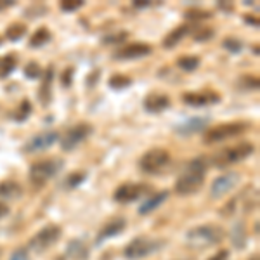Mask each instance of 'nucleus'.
<instances>
[{"instance_id": "obj_19", "label": "nucleus", "mask_w": 260, "mask_h": 260, "mask_svg": "<svg viewBox=\"0 0 260 260\" xmlns=\"http://www.w3.org/2000/svg\"><path fill=\"white\" fill-rule=\"evenodd\" d=\"M167 198H169V191H160V192H156V194L149 196V198L141 205L139 215H148V213H151L153 210H156Z\"/></svg>"}, {"instance_id": "obj_44", "label": "nucleus", "mask_w": 260, "mask_h": 260, "mask_svg": "<svg viewBox=\"0 0 260 260\" xmlns=\"http://www.w3.org/2000/svg\"><path fill=\"white\" fill-rule=\"evenodd\" d=\"M250 260H258V255H255V257H251Z\"/></svg>"}, {"instance_id": "obj_11", "label": "nucleus", "mask_w": 260, "mask_h": 260, "mask_svg": "<svg viewBox=\"0 0 260 260\" xmlns=\"http://www.w3.org/2000/svg\"><path fill=\"white\" fill-rule=\"evenodd\" d=\"M59 139V134L56 130H45L42 134H37L35 137H31L30 141L24 144L23 151L24 153H39V151L49 149L50 146L56 144V141Z\"/></svg>"}, {"instance_id": "obj_15", "label": "nucleus", "mask_w": 260, "mask_h": 260, "mask_svg": "<svg viewBox=\"0 0 260 260\" xmlns=\"http://www.w3.org/2000/svg\"><path fill=\"white\" fill-rule=\"evenodd\" d=\"M207 123H208L207 118H201V116H198V118H191V120L184 121V123L175 125L174 130L179 134V136H192V134L203 130L205 127H207Z\"/></svg>"}, {"instance_id": "obj_34", "label": "nucleus", "mask_w": 260, "mask_h": 260, "mask_svg": "<svg viewBox=\"0 0 260 260\" xmlns=\"http://www.w3.org/2000/svg\"><path fill=\"white\" fill-rule=\"evenodd\" d=\"M222 45H224V49H228L229 52H233V54L240 52V50L243 49V44H241V40H238V39H233V37H229V39H225L224 42H222Z\"/></svg>"}, {"instance_id": "obj_27", "label": "nucleus", "mask_w": 260, "mask_h": 260, "mask_svg": "<svg viewBox=\"0 0 260 260\" xmlns=\"http://www.w3.org/2000/svg\"><path fill=\"white\" fill-rule=\"evenodd\" d=\"M200 57L198 56H180L177 59V66L180 70L187 71V73H191V71H194L196 68L200 66Z\"/></svg>"}, {"instance_id": "obj_26", "label": "nucleus", "mask_w": 260, "mask_h": 260, "mask_svg": "<svg viewBox=\"0 0 260 260\" xmlns=\"http://www.w3.org/2000/svg\"><path fill=\"white\" fill-rule=\"evenodd\" d=\"M24 33H26V26H24L23 23H12V24H9V26H7L6 37L11 42H18V40L23 39Z\"/></svg>"}, {"instance_id": "obj_9", "label": "nucleus", "mask_w": 260, "mask_h": 260, "mask_svg": "<svg viewBox=\"0 0 260 260\" xmlns=\"http://www.w3.org/2000/svg\"><path fill=\"white\" fill-rule=\"evenodd\" d=\"M90 134H92V125L90 123H77L62 134V137L59 139V144L64 151H71V149L77 148L78 144H82V142L85 141Z\"/></svg>"}, {"instance_id": "obj_14", "label": "nucleus", "mask_w": 260, "mask_h": 260, "mask_svg": "<svg viewBox=\"0 0 260 260\" xmlns=\"http://www.w3.org/2000/svg\"><path fill=\"white\" fill-rule=\"evenodd\" d=\"M182 101L189 106H208V104H217L220 101V95L217 92L212 90H203V92H186L182 95Z\"/></svg>"}, {"instance_id": "obj_3", "label": "nucleus", "mask_w": 260, "mask_h": 260, "mask_svg": "<svg viewBox=\"0 0 260 260\" xmlns=\"http://www.w3.org/2000/svg\"><path fill=\"white\" fill-rule=\"evenodd\" d=\"M253 153H255V146L251 144V142L241 141L240 144H234L228 149L220 151V153L213 154L212 165L219 167V169H224V167L233 165V163L246 160V158L251 156Z\"/></svg>"}, {"instance_id": "obj_6", "label": "nucleus", "mask_w": 260, "mask_h": 260, "mask_svg": "<svg viewBox=\"0 0 260 260\" xmlns=\"http://www.w3.org/2000/svg\"><path fill=\"white\" fill-rule=\"evenodd\" d=\"M170 163V153L163 148H154L146 151L139 160V169L144 174H160Z\"/></svg>"}, {"instance_id": "obj_30", "label": "nucleus", "mask_w": 260, "mask_h": 260, "mask_svg": "<svg viewBox=\"0 0 260 260\" xmlns=\"http://www.w3.org/2000/svg\"><path fill=\"white\" fill-rule=\"evenodd\" d=\"M42 71H44V70L40 68L39 62L31 61V62H28V64L24 66V77L31 78V80H35V78H39L40 75H42Z\"/></svg>"}, {"instance_id": "obj_13", "label": "nucleus", "mask_w": 260, "mask_h": 260, "mask_svg": "<svg viewBox=\"0 0 260 260\" xmlns=\"http://www.w3.org/2000/svg\"><path fill=\"white\" fill-rule=\"evenodd\" d=\"M151 187L146 184H121L118 189L115 191V200L118 203H132L139 200L146 192H149Z\"/></svg>"}, {"instance_id": "obj_28", "label": "nucleus", "mask_w": 260, "mask_h": 260, "mask_svg": "<svg viewBox=\"0 0 260 260\" xmlns=\"http://www.w3.org/2000/svg\"><path fill=\"white\" fill-rule=\"evenodd\" d=\"M31 111H33V108H31V104H30V101L23 99V101H21V104L18 106V110L14 111V120L16 121H24V120L28 118V116L31 115Z\"/></svg>"}, {"instance_id": "obj_36", "label": "nucleus", "mask_w": 260, "mask_h": 260, "mask_svg": "<svg viewBox=\"0 0 260 260\" xmlns=\"http://www.w3.org/2000/svg\"><path fill=\"white\" fill-rule=\"evenodd\" d=\"M83 6L82 0H62L61 2V9L64 12H75Z\"/></svg>"}, {"instance_id": "obj_45", "label": "nucleus", "mask_w": 260, "mask_h": 260, "mask_svg": "<svg viewBox=\"0 0 260 260\" xmlns=\"http://www.w3.org/2000/svg\"><path fill=\"white\" fill-rule=\"evenodd\" d=\"M0 42H2V40H0Z\"/></svg>"}, {"instance_id": "obj_2", "label": "nucleus", "mask_w": 260, "mask_h": 260, "mask_svg": "<svg viewBox=\"0 0 260 260\" xmlns=\"http://www.w3.org/2000/svg\"><path fill=\"white\" fill-rule=\"evenodd\" d=\"M225 238L224 229L215 224H205L187 231L186 243L192 248H207V246L219 245Z\"/></svg>"}, {"instance_id": "obj_22", "label": "nucleus", "mask_w": 260, "mask_h": 260, "mask_svg": "<svg viewBox=\"0 0 260 260\" xmlns=\"http://www.w3.org/2000/svg\"><path fill=\"white\" fill-rule=\"evenodd\" d=\"M18 66V57L14 54H7L4 59H0V78H7Z\"/></svg>"}, {"instance_id": "obj_5", "label": "nucleus", "mask_w": 260, "mask_h": 260, "mask_svg": "<svg viewBox=\"0 0 260 260\" xmlns=\"http://www.w3.org/2000/svg\"><path fill=\"white\" fill-rule=\"evenodd\" d=\"M246 130V125L241 121H229V123H220L215 127H210L203 134L205 144H215V142H222L231 137H236Z\"/></svg>"}, {"instance_id": "obj_16", "label": "nucleus", "mask_w": 260, "mask_h": 260, "mask_svg": "<svg viewBox=\"0 0 260 260\" xmlns=\"http://www.w3.org/2000/svg\"><path fill=\"white\" fill-rule=\"evenodd\" d=\"M170 106V98L165 94H149L144 99V108L149 113H160Z\"/></svg>"}, {"instance_id": "obj_25", "label": "nucleus", "mask_w": 260, "mask_h": 260, "mask_svg": "<svg viewBox=\"0 0 260 260\" xmlns=\"http://www.w3.org/2000/svg\"><path fill=\"white\" fill-rule=\"evenodd\" d=\"M68 255H70V257H73V258L82 260V258L89 257V250H87V246H83V243L80 240H77V241H71L70 243Z\"/></svg>"}, {"instance_id": "obj_1", "label": "nucleus", "mask_w": 260, "mask_h": 260, "mask_svg": "<svg viewBox=\"0 0 260 260\" xmlns=\"http://www.w3.org/2000/svg\"><path fill=\"white\" fill-rule=\"evenodd\" d=\"M205 175H207V161L205 158H194L192 161L187 163L182 174L179 175L175 182V191L180 196H189L192 192L200 191L203 187Z\"/></svg>"}, {"instance_id": "obj_38", "label": "nucleus", "mask_w": 260, "mask_h": 260, "mask_svg": "<svg viewBox=\"0 0 260 260\" xmlns=\"http://www.w3.org/2000/svg\"><path fill=\"white\" fill-rule=\"evenodd\" d=\"M73 68H66L64 70V75H62V83H64V87H70L71 83V75H73Z\"/></svg>"}, {"instance_id": "obj_20", "label": "nucleus", "mask_w": 260, "mask_h": 260, "mask_svg": "<svg viewBox=\"0 0 260 260\" xmlns=\"http://www.w3.org/2000/svg\"><path fill=\"white\" fill-rule=\"evenodd\" d=\"M21 194H23V187L18 182H14V180H4V182H0V198L16 200L21 198Z\"/></svg>"}, {"instance_id": "obj_40", "label": "nucleus", "mask_w": 260, "mask_h": 260, "mask_svg": "<svg viewBox=\"0 0 260 260\" xmlns=\"http://www.w3.org/2000/svg\"><path fill=\"white\" fill-rule=\"evenodd\" d=\"M245 21L248 24H251V26H255V28H258V18H255V16H251V14H245Z\"/></svg>"}, {"instance_id": "obj_43", "label": "nucleus", "mask_w": 260, "mask_h": 260, "mask_svg": "<svg viewBox=\"0 0 260 260\" xmlns=\"http://www.w3.org/2000/svg\"><path fill=\"white\" fill-rule=\"evenodd\" d=\"M151 2H134V7H137V9H144V7H149Z\"/></svg>"}, {"instance_id": "obj_17", "label": "nucleus", "mask_w": 260, "mask_h": 260, "mask_svg": "<svg viewBox=\"0 0 260 260\" xmlns=\"http://www.w3.org/2000/svg\"><path fill=\"white\" fill-rule=\"evenodd\" d=\"M123 229H125V220L123 219H115V220L108 222V224L99 231L95 243H103V241L110 240V238H115L116 234H120Z\"/></svg>"}, {"instance_id": "obj_42", "label": "nucleus", "mask_w": 260, "mask_h": 260, "mask_svg": "<svg viewBox=\"0 0 260 260\" xmlns=\"http://www.w3.org/2000/svg\"><path fill=\"white\" fill-rule=\"evenodd\" d=\"M7 213H9V208H7V205L0 201V219H2V217H6Z\"/></svg>"}, {"instance_id": "obj_24", "label": "nucleus", "mask_w": 260, "mask_h": 260, "mask_svg": "<svg viewBox=\"0 0 260 260\" xmlns=\"http://www.w3.org/2000/svg\"><path fill=\"white\" fill-rule=\"evenodd\" d=\"M231 240H233V245L236 248H245L246 245V233H245V224L243 222H238L234 225L233 233H231Z\"/></svg>"}, {"instance_id": "obj_8", "label": "nucleus", "mask_w": 260, "mask_h": 260, "mask_svg": "<svg viewBox=\"0 0 260 260\" xmlns=\"http://www.w3.org/2000/svg\"><path fill=\"white\" fill-rule=\"evenodd\" d=\"M59 238H61V228H57V225H47V228L40 229L39 233L31 238L28 246H30V250L40 253V251L56 245V243L59 241Z\"/></svg>"}, {"instance_id": "obj_35", "label": "nucleus", "mask_w": 260, "mask_h": 260, "mask_svg": "<svg viewBox=\"0 0 260 260\" xmlns=\"http://www.w3.org/2000/svg\"><path fill=\"white\" fill-rule=\"evenodd\" d=\"M87 174H83V172H77V174H71L68 179H66V186L68 187H77L80 186V184L85 180Z\"/></svg>"}, {"instance_id": "obj_12", "label": "nucleus", "mask_w": 260, "mask_h": 260, "mask_svg": "<svg viewBox=\"0 0 260 260\" xmlns=\"http://www.w3.org/2000/svg\"><path fill=\"white\" fill-rule=\"evenodd\" d=\"M153 52L151 45L142 44V42H134V44H127L121 49H118L115 52V59L118 61H132V59H141V57H146Z\"/></svg>"}, {"instance_id": "obj_33", "label": "nucleus", "mask_w": 260, "mask_h": 260, "mask_svg": "<svg viewBox=\"0 0 260 260\" xmlns=\"http://www.w3.org/2000/svg\"><path fill=\"white\" fill-rule=\"evenodd\" d=\"M213 35H215V31H213V28H198V30L194 31V40L196 42H205V40H210L213 39Z\"/></svg>"}, {"instance_id": "obj_18", "label": "nucleus", "mask_w": 260, "mask_h": 260, "mask_svg": "<svg viewBox=\"0 0 260 260\" xmlns=\"http://www.w3.org/2000/svg\"><path fill=\"white\" fill-rule=\"evenodd\" d=\"M52 78H54V68L52 66H49L47 71H45L44 83H42V87L39 90L40 103L44 104V106H49L50 104V98H52Z\"/></svg>"}, {"instance_id": "obj_29", "label": "nucleus", "mask_w": 260, "mask_h": 260, "mask_svg": "<svg viewBox=\"0 0 260 260\" xmlns=\"http://www.w3.org/2000/svg\"><path fill=\"white\" fill-rule=\"evenodd\" d=\"M130 83H132V78L125 77V75H113L110 78L111 89H125V87H130Z\"/></svg>"}, {"instance_id": "obj_37", "label": "nucleus", "mask_w": 260, "mask_h": 260, "mask_svg": "<svg viewBox=\"0 0 260 260\" xmlns=\"http://www.w3.org/2000/svg\"><path fill=\"white\" fill-rule=\"evenodd\" d=\"M9 260H30V257H28V253L24 250H16Z\"/></svg>"}, {"instance_id": "obj_21", "label": "nucleus", "mask_w": 260, "mask_h": 260, "mask_svg": "<svg viewBox=\"0 0 260 260\" xmlns=\"http://www.w3.org/2000/svg\"><path fill=\"white\" fill-rule=\"evenodd\" d=\"M191 28L187 26V24H180V26H177L175 30H172L169 35L165 37V40H163V47L165 49H174L175 45L179 44L180 40L184 39V37L189 33Z\"/></svg>"}, {"instance_id": "obj_31", "label": "nucleus", "mask_w": 260, "mask_h": 260, "mask_svg": "<svg viewBox=\"0 0 260 260\" xmlns=\"http://www.w3.org/2000/svg\"><path fill=\"white\" fill-rule=\"evenodd\" d=\"M128 39L127 31H118V33H111V35H106L103 39V44L111 45V44H123L125 40Z\"/></svg>"}, {"instance_id": "obj_7", "label": "nucleus", "mask_w": 260, "mask_h": 260, "mask_svg": "<svg viewBox=\"0 0 260 260\" xmlns=\"http://www.w3.org/2000/svg\"><path fill=\"white\" fill-rule=\"evenodd\" d=\"M165 241L161 240H149V238H136L132 240L127 245L125 248V257L130 258V260H139V258H144L148 255L154 253L160 248H163Z\"/></svg>"}, {"instance_id": "obj_23", "label": "nucleus", "mask_w": 260, "mask_h": 260, "mask_svg": "<svg viewBox=\"0 0 260 260\" xmlns=\"http://www.w3.org/2000/svg\"><path fill=\"white\" fill-rule=\"evenodd\" d=\"M50 39H52V35H50L49 28L42 26V28H39V30H37V31L31 35V39H30V47L39 49V47H42V45L47 44V42H49Z\"/></svg>"}, {"instance_id": "obj_10", "label": "nucleus", "mask_w": 260, "mask_h": 260, "mask_svg": "<svg viewBox=\"0 0 260 260\" xmlns=\"http://www.w3.org/2000/svg\"><path fill=\"white\" fill-rule=\"evenodd\" d=\"M238 184H240V175H238L236 172H228V174L220 175V177H217L212 182V187H210L212 198H215V200L224 198V196L229 194Z\"/></svg>"}, {"instance_id": "obj_39", "label": "nucleus", "mask_w": 260, "mask_h": 260, "mask_svg": "<svg viewBox=\"0 0 260 260\" xmlns=\"http://www.w3.org/2000/svg\"><path fill=\"white\" fill-rule=\"evenodd\" d=\"M229 258V251L228 250H220V251H217L215 255H213L212 258H208V260H228Z\"/></svg>"}, {"instance_id": "obj_41", "label": "nucleus", "mask_w": 260, "mask_h": 260, "mask_svg": "<svg viewBox=\"0 0 260 260\" xmlns=\"http://www.w3.org/2000/svg\"><path fill=\"white\" fill-rule=\"evenodd\" d=\"M14 6V0H0V11H6Z\"/></svg>"}, {"instance_id": "obj_4", "label": "nucleus", "mask_w": 260, "mask_h": 260, "mask_svg": "<svg viewBox=\"0 0 260 260\" xmlns=\"http://www.w3.org/2000/svg\"><path fill=\"white\" fill-rule=\"evenodd\" d=\"M61 167H62V160H57V158H47V160L35 161L30 167L28 177H30V180L35 186H44L47 180H50L59 172Z\"/></svg>"}, {"instance_id": "obj_32", "label": "nucleus", "mask_w": 260, "mask_h": 260, "mask_svg": "<svg viewBox=\"0 0 260 260\" xmlns=\"http://www.w3.org/2000/svg\"><path fill=\"white\" fill-rule=\"evenodd\" d=\"M186 18L187 19H194V21L208 19V18H212V12L210 11H203V9H189L186 12Z\"/></svg>"}]
</instances>
